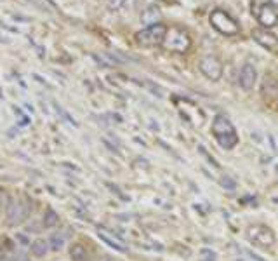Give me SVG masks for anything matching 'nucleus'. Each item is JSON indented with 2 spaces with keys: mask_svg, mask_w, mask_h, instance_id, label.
<instances>
[{
  "mask_svg": "<svg viewBox=\"0 0 278 261\" xmlns=\"http://www.w3.org/2000/svg\"><path fill=\"white\" fill-rule=\"evenodd\" d=\"M212 134H214L218 145L224 150L235 148L236 143H238V134H236L235 125H233V122L226 115L216 117L214 124H212Z\"/></svg>",
  "mask_w": 278,
  "mask_h": 261,
  "instance_id": "obj_1",
  "label": "nucleus"
},
{
  "mask_svg": "<svg viewBox=\"0 0 278 261\" xmlns=\"http://www.w3.org/2000/svg\"><path fill=\"white\" fill-rule=\"evenodd\" d=\"M167 30L169 28L165 26L162 21L157 24H151V26H146L143 30H139L136 34V42L143 47H155V46H162L163 39L167 35Z\"/></svg>",
  "mask_w": 278,
  "mask_h": 261,
  "instance_id": "obj_2",
  "label": "nucleus"
},
{
  "mask_svg": "<svg viewBox=\"0 0 278 261\" xmlns=\"http://www.w3.org/2000/svg\"><path fill=\"white\" fill-rule=\"evenodd\" d=\"M208 21H211L212 28L216 31H219L221 35H226V37H233L240 31V26L235 19L228 14L226 11L223 9H214L208 16Z\"/></svg>",
  "mask_w": 278,
  "mask_h": 261,
  "instance_id": "obj_3",
  "label": "nucleus"
},
{
  "mask_svg": "<svg viewBox=\"0 0 278 261\" xmlns=\"http://www.w3.org/2000/svg\"><path fill=\"white\" fill-rule=\"evenodd\" d=\"M162 46L165 47L167 51H172V52H186L188 49L191 47V39L185 30L169 28Z\"/></svg>",
  "mask_w": 278,
  "mask_h": 261,
  "instance_id": "obj_4",
  "label": "nucleus"
},
{
  "mask_svg": "<svg viewBox=\"0 0 278 261\" xmlns=\"http://www.w3.org/2000/svg\"><path fill=\"white\" fill-rule=\"evenodd\" d=\"M6 218L7 225L9 226H18L24 223V219L28 218V206L24 204L23 199L19 197H11L6 207Z\"/></svg>",
  "mask_w": 278,
  "mask_h": 261,
  "instance_id": "obj_5",
  "label": "nucleus"
},
{
  "mask_svg": "<svg viewBox=\"0 0 278 261\" xmlns=\"http://www.w3.org/2000/svg\"><path fill=\"white\" fill-rule=\"evenodd\" d=\"M247 237L261 247H271L275 244V234L271 228L264 225H254L247 230Z\"/></svg>",
  "mask_w": 278,
  "mask_h": 261,
  "instance_id": "obj_6",
  "label": "nucleus"
},
{
  "mask_svg": "<svg viewBox=\"0 0 278 261\" xmlns=\"http://www.w3.org/2000/svg\"><path fill=\"white\" fill-rule=\"evenodd\" d=\"M198 68L208 80H219L223 77V63L216 56H203L198 63Z\"/></svg>",
  "mask_w": 278,
  "mask_h": 261,
  "instance_id": "obj_7",
  "label": "nucleus"
},
{
  "mask_svg": "<svg viewBox=\"0 0 278 261\" xmlns=\"http://www.w3.org/2000/svg\"><path fill=\"white\" fill-rule=\"evenodd\" d=\"M256 18H257V21H259V24L264 28V30L275 28L278 24V12L269 2L268 4H261L259 9H257V12H256Z\"/></svg>",
  "mask_w": 278,
  "mask_h": 261,
  "instance_id": "obj_8",
  "label": "nucleus"
},
{
  "mask_svg": "<svg viewBox=\"0 0 278 261\" xmlns=\"http://www.w3.org/2000/svg\"><path fill=\"white\" fill-rule=\"evenodd\" d=\"M252 39H254L261 47L268 49V51L278 49V37L275 34H271V31L264 30V28H261V30L257 28V30L252 31Z\"/></svg>",
  "mask_w": 278,
  "mask_h": 261,
  "instance_id": "obj_9",
  "label": "nucleus"
},
{
  "mask_svg": "<svg viewBox=\"0 0 278 261\" xmlns=\"http://www.w3.org/2000/svg\"><path fill=\"white\" fill-rule=\"evenodd\" d=\"M256 80H257V72L251 63H245L240 70L238 75V85L244 91H252L256 87Z\"/></svg>",
  "mask_w": 278,
  "mask_h": 261,
  "instance_id": "obj_10",
  "label": "nucleus"
},
{
  "mask_svg": "<svg viewBox=\"0 0 278 261\" xmlns=\"http://www.w3.org/2000/svg\"><path fill=\"white\" fill-rule=\"evenodd\" d=\"M160 19H162V14H160V9H158L157 6H148L141 14V23L146 24V26L160 23Z\"/></svg>",
  "mask_w": 278,
  "mask_h": 261,
  "instance_id": "obj_11",
  "label": "nucleus"
},
{
  "mask_svg": "<svg viewBox=\"0 0 278 261\" xmlns=\"http://www.w3.org/2000/svg\"><path fill=\"white\" fill-rule=\"evenodd\" d=\"M49 249H51V246H49V240H46V239H37L30 246V251L35 258H44V256L49 252Z\"/></svg>",
  "mask_w": 278,
  "mask_h": 261,
  "instance_id": "obj_12",
  "label": "nucleus"
},
{
  "mask_svg": "<svg viewBox=\"0 0 278 261\" xmlns=\"http://www.w3.org/2000/svg\"><path fill=\"white\" fill-rule=\"evenodd\" d=\"M97 237L103 240L105 244H108L110 247H113L115 251H118V252H127V247H125L124 244L118 242V240H115V239H112L105 230H101V228H99V232H97Z\"/></svg>",
  "mask_w": 278,
  "mask_h": 261,
  "instance_id": "obj_13",
  "label": "nucleus"
},
{
  "mask_svg": "<svg viewBox=\"0 0 278 261\" xmlns=\"http://www.w3.org/2000/svg\"><path fill=\"white\" fill-rule=\"evenodd\" d=\"M70 258L73 261H85V258H87V249H85L84 244L80 242L72 244V247H70Z\"/></svg>",
  "mask_w": 278,
  "mask_h": 261,
  "instance_id": "obj_14",
  "label": "nucleus"
},
{
  "mask_svg": "<svg viewBox=\"0 0 278 261\" xmlns=\"http://www.w3.org/2000/svg\"><path fill=\"white\" fill-rule=\"evenodd\" d=\"M59 223V214L56 213L54 209H46V213H44V219H42V225L46 226V228H52V226H56Z\"/></svg>",
  "mask_w": 278,
  "mask_h": 261,
  "instance_id": "obj_15",
  "label": "nucleus"
},
{
  "mask_svg": "<svg viewBox=\"0 0 278 261\" xmlns=\"http://www.w3.org/2000/svg\"><path fill=\"white\" fill-rule=\"evenodd\" d=\"M49 246H51V249L52 251H61L64 247V237L61 234H54L51 237V240H49Z\"/></svg>",
  "mask_w": 278,
  "mask_h": 261,
  "instance_id": "obj_16",
  "label": "nucleus"
},
{
  "mask_svg": "<svg viewBox=\"0 0 278 261\" xmlns=\"http://www.w3.org/2000/svg\"><path fill=\"white\" fill-rule=\"evenodd\" d=\"M125 4V0H108V9L110 11H118Z\"/></svg>",
  "mask_w": 278,
  "mask_h": 261,
  "instance_id": "obj_17",
  "label": "nucleus"
},
{
  "mask_svg": "<svg viewBox=\"0 0 278 261\" xmlns=\"http://www.w3.org/2000/svg\"><path fill=\"white\" fill-rule=\"evenodd\" d=\"M221 183H223L224 186H228V188H230V190H231V188H235V186H236V185H235V181H226V176H224L223 179H221Z\"/></svg>",
  "mask_w": 278,
  "mask_h": 261,
  "instance_id": "obj_18",
  "label": "nucleus"
},
{
  "mask_svg": "<svg viewBox=\"0 0 278 261\" xmlns=\"http://www.w3.org/2000/svg\"><path fill=\"white\" fill-rule=\"evenodd\" d=\"M4 252H6V247H4V240H0V258L4 256Z\"/></svg>",
  "mask_w": 278,
  "mask_h": 261,
  "instance_id": "obj_19",
  "label": "nucleus"
},
{
  "mask_svg": "<svg viewBox=\"0 0 278 261\" xmlns=\"http://www.w3.org/2000/svg\"><path fill=\"white\" fill-rule=\"evenodd\" d=\"M269 4H271L273 7H278V0H269Z\"/></svg>",
  "mask_w": 278,
  "mask_h": 261,
  "instance_id": "obj_20",
  "label": "nucleus"
},
{
  "mask_svg": "<svg viewBox=\"0 0 278 261\" xmlns=\"http://www.w3.org/2000/svg\"><path fill=\"white\" fill-rule=\"evenodd\" d=\"M101 261H115V259L110 258V256H105V258H101Z\"/></svg>",
  "mask_w": 278,
  "mask_h": 261,
  "instance_id": "obj_21",
  "label": "nucleus"
}]
</instances>
